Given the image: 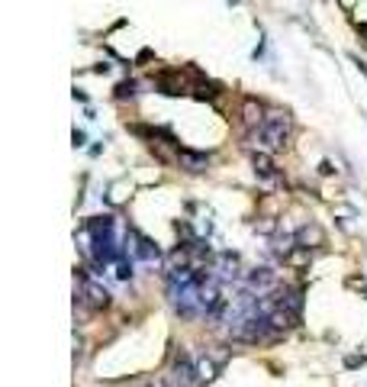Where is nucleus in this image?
Masks as SVG:
<instances>
[{
  "label": "nucleus",
  "instance_id": "obj_7",
  "mask_svg": "<svg viewBox=\"0 0 367 387\" xmlns=\"http://www.w3.org/2000/svg\"><path fill=\"white\" fill-rule=\"evenodd\" d=\"M251 165H255V175H258L261 181H274L277 177V165H274V159H271L267 149L255 152V155H251Z\"/></svg>",
  "mask_w": 367,
  "mask_h": 387
},
{
  "label": "nucleus",
  "instance_id": "obj_18",
  "mask_svg": "<svg viewBox=\"0 0 367 387\" xmlns=\"http://www.w3.org/2000/svg\"><path fill=\"white\" fill-rule=\"evenodd\" d=\"M319 175H335V165H332V161H322V165H319Z\"/></svg>",
  "mask_w": 367,
  "mask_h": 387
},
{
  "label": "nucleus",
  "instance_id": "obj_9",
  "mask_svg": "<svg viewBox=\"0 0 367 387\" xmlns=\"http://www.w3.org/2000/svg\"><path fill=\"white\" fill-rule=\"evenodd\" d=\"M177 161H181V168L193 171V175L209 168V155H200V152H193V149H177Z\"/></svg>",
  "mask_w": 367,
  "mask_h": 387
},
{
  "label": "nucleus",
  "instance_id": "obj_22",
  "mask_svg": "<svg viewBox=\"0 0 367 387\" xmlns=\"http://www.w3.org/2000/svg\"><path fill=\"white\" fill-rule=\"evenodd\" d=\"M158 384H161V387H177L174 381H158Z\"/></svg>",
  "mask_w": 367,
  "mask_h": 387
},
{
  "label": "nucleus",
  "instance_id": "obj_3",
  "mask_svg": "<svg viewBox=\"0 0 367 387\" xmlns=\"http://www.w3.org/2000/svg\"><path fill=\"white\" fill-rule=\"evenodd\" d=\"M171 381H174L177 387H197V384H200V378H197V358H193L190 352H184V349H177V352H174Z\"/></svg>",
  "mask_w": 367,
  "mask_h": 387
},
{
  "label": "nucleus",
  "instance_id": "obj_12",
  "mask_svg": "<svg viewBox=\"0 0 367 387\" xmlns=\"http://www.w3.org/2000/svg\"><path fill=\"white\" fill-rule=\"evenodd\" d=\"M219 368H223V365H219L216 358H209V355H197V378H200V384H209V381L219 374Z\"/></svg>",
  "mask_w": 367,
  "mask_h": 387
},
{
  "label": "nucleus",
  "instance_id": "obj_13",
  "mask_svg": "<svg viewBox=\"0 0 367 387\" xmlns=\"http://www.w3.org/2000/svg\"><path fill=\"white\" fill-rule=\"evenodd\" d=\"M267 320H271V326H274V333H287V329H290L293 323L300 320V316H293L290 310H284V307H277V310L271 313Z\"/></svg>",
  "mask_w": 367,
  "mask_h": 387
},
{
  "label": "nucleus",
  "instance_id": "obj_10",
  "mask_svg": "<svg viewBox=\"0 0 367 387\" xmlns=\"http://www.w3.org/2000/svg\"><path fill=\"white\" fill-rule=\"evenodd\" d=\"M242 119H245V126H248V129H261V126H264V119H267V113H264V107H261L255 97H248V101L242 103Z\"/></svg>",
  "mask_w": 367,
  "mask_h": 387
},
{
  "label": "nucleus",
  "instance_id": "obj_8",
  "mask_svg": "<svg viewBox=\"0 0 367 387\" xmlns=\"http://www.w3.org/2000/svg\"><path fill=\"white\" fill-rule=\"evenodd\" d=\"M297 249H300V242H297V236H293V233H274V236H271V252L277 255V258H290L293 252H297Z\"/></svg>",
  "mask_w": 367,
  "mask_h": 387
},
{
  "label": "nucleus",
  "instance_id": "obj_4",
  "mask_svg": "<svg viewBox=\"0 0 367 387\" xmlns=\"http://www.w3.org/2000/svg\"><path fill=\"white\" fill-rule=\"evenodd\" d=\"M245 284H248L251 294H271V291H277V271L274 268H251L248 275H245Z\"/></svg>",
  "mask_w": 367,
  "mask_h": 387
},
{
  "label": "nucleus",
  "instance_id": "obj_23",
  "mask_svg": "<svg viewBox=\"0 0 367 387\" xmlns=\"http://www.w3.org/2000/svg\"><path fill=\"white\" fill-rule=\"evenodd\" d=\"M149 387H161V384H158V381H155V384H149Z\"/></svg>",
  "mask_w": 367,
  "mask_h": 387
},
{
  "label": "nucleus",
  "instance_id": "obj_17",
  "mask_svg": "<svg viewBox=\"0 0 367 387\" xmlns=\"http://www.w3.org/2000/svg\"><path fill=\"white\" fill-rule=\"evenodd\" d=\"M364 365V355H348L345 358V368H361Z\"/></svg>",
  "mask_w": 367,
  "mask_h": 387
},
{
  "label": "nucleus",
  "instance_id": "obj_11",
  "mask_svg": "<svg viewBox=\"0 0 367 387\" xmlns=\"http://www.w3.org/2000/svg\"><path fill=\"white\" fill-rule=\"evenodd\" d=\"M297 242H300V249H316V245L326 242V233H322V226H316V223H306V226L297 233Z\"/></svg>",
  "mask_w": 367,
  "mask_h": 387
},
{
  "label": "nucleus",
  "instance_id": "obj_16",
  "mask_svg": "<svg viewBox=\"0 0 367 387\" xmlns=\"http://www.w3.org/2000/svg\"><path fill=\"white\" fill-rule=\"evenodd\" d=\"M274 229H277L274 219H258V223H255V233H264V236H271Z\"/></svg>",
  "mask_w": 367,
  "mask_h": 387
},
{
  "label": "nucleus",
  "instance_id": "obj_19",
  "mask_svg": "<svg viewBox=\"0 0 367 387\" xmlns=\"http://www.w3.org/2000/svg\"><path fill=\"white\" fill-rule=\"evenodd\" d=\"M71 139H75V149H81V145L87 143V136H84L81 129H75V136H71Z\"/></svg>",
  "mask_w": 367,
  "mask_h": 387
},
{
  "label": "nucleus",
  "instance_id": "obj_21",
  "mask_svg": "<svg viewBox=\"0 0 367 387\" xmlns=\"http://www.w3.org/2000/svg\"><path fill=\"white\" fill-rule=\"evenodd\" d=\"M354 65H358V71L367 78V65H364V61H361V59H354Z\"/></svg>",
  "mask_w": 367,
  "mask_h": 387
},
{
  "label": "nucleus",
  "instance_id": "obj_14",
  "mask_svg": "<svg viewBox=\"0 0 367 387\" xmlns=\"http://www.w3.org/2000/svg\"><path fill=\"white\" fill-rule=\"evenodd\" d=\"M117 278L119 281H129V278H133V258H129V255H123V258L117 261Z\"/></svg>",
  "mask_w": 367,
  "mask_h": 387
},
{
  "label": "nucleus",
  "instance_id": "obj_6",
  "mask_svg": "<svg viewBox=\"0 0 367 387\" xmlns=\"http://www.w3.org/2000/svg\"><path fill=\"white\" fill-rule=\"evenodd\" d=\"M209 268L216 271L213 278H219V281H235L239 278V268H242V261H239V255L235 252H219L216 258H213V265Z\"/></svg>",
  "mask_w": 367,
  "mask_h": 387
},
{
  "label": "nucleus",
  "instance_id": "obj_1",
  "mask_svg": "<svg viewBox=\"0 0 367 387\" xmlns=\"http://www.w3.org/2000/svg\"><path fill=\"white\" fill-rule=\"evenodd\" d=\"M258 139L267 152H280L290 143V113L287 110H271L264 119V126L258 129Z\"/></svg>",
  "mask_w": 367,
  "mask_h": 387
},
{
  "label": "nucleus",
  "instance_id": "obj_15",
  "mask_svg": "<svg viewBox=\"0 0 367 387\" xmlns=\"http://www.w3.org/2000/svg\"><path fill=\"white\" fill-rule=\"evenodd\" d=\"M126 97H135V85H133V81L117 85V101H126Z\"/></svg>",
  "mask_w": 367,
  "mask_h": 387
},
{
  "label": "nucleus",
  "instance_id": "obj_2",
  "mask_svg": "<svg viewBox=\"0 0 367 387\" xmlns=\"http://www.w3.org/2000/svg\"><path fill=\"white\" fill-rule=\"evenodd\" d=\"M274 336V326H271V320L267 316H242V320L229 323V339L232 342H261V339Z\"/></svg>",
  "mask_w": 367,
  "mask_h": 387
},
{
  "label": "nucleus",
  "instance_id": "obj_20",
  "mask_svg": "<svg viewBox=\"0 0 367 387\" xmlns=\"http://www.w3.org/2000/svg\"><path fill=\"white\" fill-rule=\"evenodd\" d=\"M335 213H338V217H358V213L351 210V207H335Z\"/></svg>",
  "mask_w": 367,
  "mask_h": 387
},
{
  "label": "nucleus",
  "instance_id": "obj_5",
  "mask_svg": "<svg viewBox=\"0 0 367 387\" xmlns=\"http://www.w3.org/2000/svg\"><path fill=\"white\" fill-rule=\"evenodd\" d=\"M77 300H87L91 303V310H107L110 307V291L100 284V281L84 278L81 281V297H77Z\"/></svg>",
  "mask_w": 367,
  "mask_h": 387
}]
</instances>
